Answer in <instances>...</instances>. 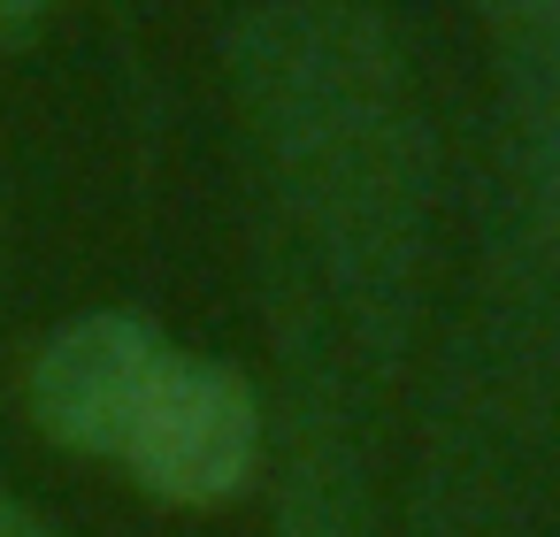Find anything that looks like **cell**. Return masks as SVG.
I'll use <instances>...</instances> for the list:
<instances>
[{
    "instance_id": "obj_5",
    "label": "cell",
    "mask_w": 560,
    "mask_h": 537,
    "mask_svg": "<svg viewBox=\"0 0 560 537\" xmlns=\"http://www.w3.org/2000/svg\"><path fill=\"white\" fill-rule=\"evenodd\" d=\"M62 0H0V39H16V32H32L39 16H55Z\"/></svg>"
},
{
    "instance_id": "obj_2",
    "label": "cell",
    "mask_w": 560,
    "mask_h": 537,
    "mask_svg": "<svg viewBox=\"0 0 560 537\" xmlns=\"http://www.w3.org/2000/svg\"><path fill=\"white\" fill-rule=\"evenodd\" d=\"M116 460L139 476V491L154 499H177V506H215L231 499L254 460H261V407L254 392L223 369V361H200V353H162L131 422H124V445Z\"/></svg>"
},
{
    "instance_id": "obj_4",
    "label": "cell",
    "mask_w": 560,
    "mask_h": 537,
    "mask_svg": "<svg viewBox=\"0 0 560 537\" xmlns=\"http://www.w3.org/2000/svg\"><path fill=\"white\" fill-rule=\"evenodd\" d=\"M468 9L506 70L529 185H537V208L560 238V0H468Z\"/></svg>"
},
{
    "instance_id": "obj_1",
    "label": "cell",
    "mask_w": 560,
    "mask_h": 537,
    "mask_svg": "<svg viewBox=\"0 0 560 537\" xmlns=\"http://www.w3.org/2000/svg\"><path fill=\"white\" fill-rule=\"evenodd\" d=\"M223 62L353 338L369 353L399 346L438 177L407 47L361 0H261L231 24Z\"/></svg>"
},
{
    "instance_id": "obj_6",
    "label": "cell",
    "mask_w": 560,
    "mask_h": 537,
    "mask_svg": "<svg viewBox=\"0 0 560 537\" xmlns=\"http://www.w3.org/2000/svg\"><path fill=\"white\" fill-rule=\"evenodd\" d=\"M0 537H55L47 522H32L24 506H9V499H0Z\"/></svg>"
},
{
    "instance_id": "obj_3",
    "label": "cell",
    "mask_w": 560,
    "mask_h": 537,
    "mask_svg": "<svg viewBox=\"0 0 560 537\" xmlns=\"http://www.w3.org/2000/svg\"><path fill=\"white\" fill-rule=\"evenodd\" d=\"M170 353V338L139 315H78L62 323L39 361H32V415L55 445L70 453H93V460H116L124 445V422L154 376V361Z\"/></svg>"
}]
</instances>
